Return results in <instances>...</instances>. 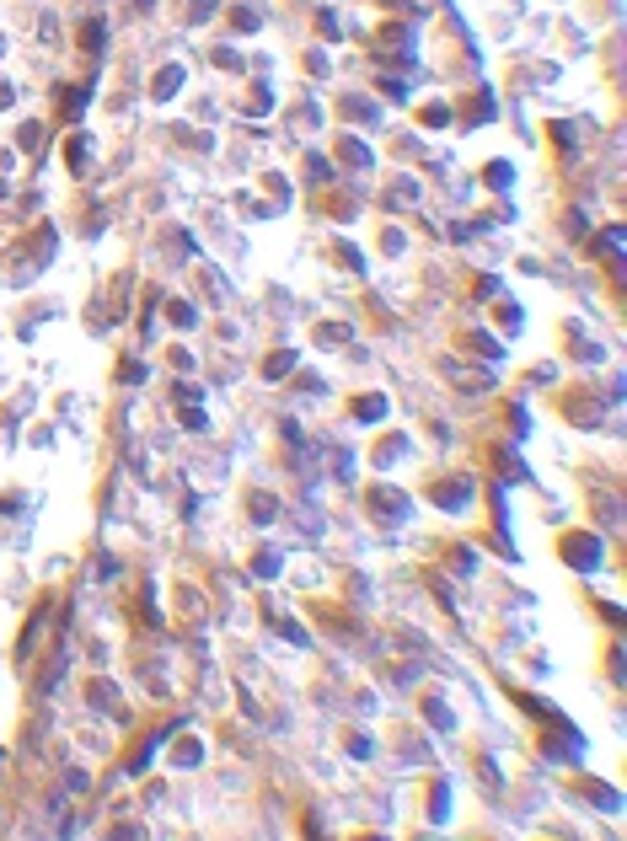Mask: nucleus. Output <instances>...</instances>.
Instances as JSON below:
<instances>
[{"mask_svg": "<svg viewBox=\"0 0 627 841\" xmlns=\"http://www.w3.org/2000/svg\"><path fill=\"white\" fill-rule=\"evenodd\" d=\"M370 509H376V515H381L386 525H403L407 515H413L407 493H397V488H376V493H370Z\"/></svg>", "mask_w": 627, "mask_h": 841, "instance_id": "obj_1", "label": "nucleus"}, {"mask_svg": "<svg viewBox=\"0 0 627 841\" xmlns=\"http://www.w3.org/2000/svg\"><path fill=\"white\" fill-rule=\"evenodd\" d=\"M563 552L574 558V568H601V541L595 536H568Z\"/></svg>", "mask_w": 627, "mask_h": 841, "instance_id": "obj_2", "label": "nucleus"}, {"mask_svg": "<svg viewBox=\"0 0 627 841\" xmlns=\"http://www.w3.org/2000/svg\"><path fill=\"white\" fill-rule=\"evenodd\" d=\"M177 86H182V64H166V70H156V80H150V91H156V102L177 97Z\"/></svg>", "mask_w": 627, "mask_h": 841, "instance_id": "obj_3", "label": "nucleus"}, {"mask_svg": "<svg viewBox=\"0 0 627 841\" xmlns=\"http://www.w3.org/2000/svg\"><path fill=\"white\" fill-rule=\"evenodd\" d=\"M434 504H445V509H466V504H472V482H445V488H434Z\"/></svg>", "mask_w": 627, "mask_h": 841, "instance_id": "obj_4", "label": "nucleus"}, {"mask_svg": "<svg viewBox=\"0 0 627 841\" xmlns=\"http://www.w3.org/2000/svg\"><path fill=\"white\" fill-rule=\"evenodd\" d=\"M17 145H21V156H43V123H21Z\"/></svg>", "mask_w": 627, "mask_h": 841, "instance_id": "obj_5", "label": "nucleus"}, {"mask_svg": "<svg viewBox=\"0 0 627 841\" xmlns=\"http://www.w3.org/2000/svg\"><path fill=\"white\" fill-rule=\"evenodd\" d=\"M338 150H344L348 166H370V161H376V156H370V145H360V140H338Z\"/></svg>", "mask_w": 627, "mask_h": 841, "instance_id": "obj_6", "label": "nucleus"}, {"mask_svg": "<svg viewBox=\"0 0 627 841\" xmlns=\"http://www.w3.org/2000/svg\"><path fill=\"white\" fill-rule=\"evenodd\" d=\"M622 241H627V236H622V225H611L606 236H601V252H606V258L617 263V258H622Z\"/></svg>", "mask_w": 627, "mask_h": 841, "instance_id": "obj_7", "label": "nucleus"}, {"mask_svg": "<svg viewBox=\"0 0 627 841\" xmlns=\"http://www.w3.org/2000/svg\"><path fill=\"white\" fill-rule=\"evenodd\" d=\"M252 515H258V525H268L274 515H279V504L268 499V493H252Z\"/></svg>", "mask_w": 627, "mask_h": 841, "instance_id": "obj_8", "label": "nucleus"}, {"mask_svg": "<svg viewBox=\"0 0 627 841\" xmlns=\"http://www.w3.org/2000/svg\"><path fill=\"white\" fill-rule=\"evenodd\" d=\"M386 413V397H364V402H354V418H381Z\"/></svg>", "mask_w": 627, "mask_h": 841, "instance_id": "obj_9", "label": "nucleus"}, {"mask_svg": "<svg viewBox=\"0 0 627 841\" xmlns=\"http://www.w3.org/2000/svg\"><path fill=\"white\" fill-rule=\"evenodd\" d=\"M86 156H91V145H86V134H76L70 150H64V161H70V166H86Z\"/></svg>", "mask_w": 627, "mask_h": 841, "instance_id": "obj_10", "label": "nucleus"}, {"mask_svg": "<svg viewBox=\"0 0 627 841\" xmlns=\"http://www.w3.org/2000/svg\"><path fill=\"white\" fill-rule=\"evenodd\" d=\"M64 113H70V118H81V113H86V86L64 91Z\"/></svg>", "mask_w": 627, "mask_h": 841, "instance_id": "obj_11", "label": "nucleus"}, {"mask_svg": "<svg viewBox=\"0 0 627 841\" xmlns=\"http://www.w3.org/2000/svg\"><path fill=\"white\" fill-rule=\"evenodd\" d=\"M424 713L434 718V729H450V707H445V702H434V697H429V702H424Z\"/></svg>", "mask_w": 627, "mask_h": 841, "instance_id": "obj_12", "label": "nucleus"}, {"mask_svg": "<svg viewBox=\"0 0 627 841\" xmlns=\"http://www.w3.org/2000/svg\"><path fill=\"white\" fill-rule=\"evenodd\" d=\"M193 761H204V745H199V740L177 745V766H193Z\"/></svg>", "mask_w": 627, "mask_h": 841, "instance_id": "obj_13", "label": "nucleus"}, {"mask_svg": "<svg viewBox=\"0 0 627 841\" xmlns=\"http://www.w3.org/2000/svg\"><path fill=\"white\" fill-rule=\"evenodd\" d=\"M488 182H493V188H509V182H515V172H509L504 161H493V166H488Z\"/></svg>", "mask_w": 627, "mask_h": 841, "instance_id": "obj_14", "label": "nucleus"}, {"mask_svg": "<svg viewBox=\"0 0 627 841\" xmlns=\"http://www.w3.org/2000/svg\"><path fill=\"white\" fill-rule=\"evenodd\" d=\"M413 199H418V188H413V182H397V188L386 193V204H413Z\"/></svg>", "mask_w": 627, "mask_h": 841, "instance_id": "obj_15", "label": "nucleus"}, {"mask_svg": "<svg viewBox=\"0 0 627 841\" xmlns=\"http://www.w3.org/2000/svg\"><path fill=\"white\" fill-rule=\"evenodd\" d=\"M252 568H258V579H274V574H279V558H274V552H258Z\"/></svg>", "mask_w": 627, "mask_h": 841, "instance_id": "obj_16", "label": "nucleus"}, {"mask_svg": "<svg viewBox=\"0 0 627 841\" xmlns=\"http://www.w3.org/2000/svg\"><path fill=\"white\" fill-rule=\"evenodd\" d=\"M102 43H107V27H102V21H91V27H86V48H91V54H102Z\"/></svg>", "mask_w": 627, "mask_h": 841, "instance_id": "obj_17", "label": "nucleus"}, {"mask_svg": "<svg viewBox=\"0 0 627 841\" xmlns=\"http://www.w3.org/2000/svg\"><path fill=\"white\" fill-rule=\"evenodd\" d=\"M263 370H268V375H284V370H295V348H290V354H274Z\"/></svg>", "mask_w": 627, "mask_h": 841, "instance_id": "obj_18", "label": "nucleus"}, {"mask_svg": "<svg viewBox=\"0 0 627 841\" xmlns=\"http://www.w3.org/2000/svg\"><path fill=\"white\" fill-rule=\"evenodd\" d=\"M172 321H177V327H193V321H199V311H193V306H172Z\"/></svg>", "mask_w": 627, "mask_h": 841, "instance_id": "obj_19", "label": "nucleus"}, {"mask_svg": "<svg viewBox=\"0 0 627 841\" xmlns=\"http://www.w3.org/2000/svg\"><path fill=\"white\" fill-rule=\"evenodd\" d=\"M472 348H477V354H488V360H493V354H499V343L488 338V333H472Z\"/></svg>", "mask_w": 627, "mask_h": 841, "instance_id": "obj_20", "label": "nucleus"}, {"mask_svg": "<svg viewBox=\"0 0 627 841\" xmlns=\"http://www.w3.org/2000/svg\"><path fill=\"white\" fill-rule=\"evenodd\" d=\"M182 429H204V407H182Z\"/></svg>", "mask_w": 627, "mask_h": 841, "instance_id": "obj_21", "label": "nucleus"}, {"mask_svg": "<svg viewBox=\"0 0 627 841\" xmlns=\"http://www.w3.org/2000/svg\"><path fill=\"white\" fill-rule=\"evenodd\" d=\"M317 338H322V343H348V327H322Z\"/></svg>", "mask_w": 627, "mask_h": 841, "instance_id": "obj_22", "label": "nucleus"}, {"mask_svg": "<svg viewBox=\"0 0 627 841\" xmlns=\"http://www.w3.org/2000/svg\"><path fill=\"white\" fill-rule=\"evenodd\" d=\"M445 804H450V793H445V782L434 788V820H445Z\"/></svg>", "mask_w": 627, "mask_h": 841, "instance_id": "obj_23", "label": "nucleus"}, {"mask_svg": "<svg viewBox=\"0 0 627 841\" xmlns=\"http://www.w3.org/2000/svg\"><path fill=\"white\" fill-rule=\"evenodd\" d=\"M123 381H129V386H140V381H145V364L129 360V364H123Z\"/></svg>", "mask_w": 627, "mask_h": 841, "instance_id": "obj_24", "label": "nucleus"}, {"mask_svg": "<svg viewBox=\"0 0 627 841\" xmlns=\"http://www.w3.org/2000/svg\"><path fill=\"white\" fill-rule=\"evenodd\" d=\"M11 102H17V91H11L6 80H0V107H11Z\"/></svg>", "mask_w": 627, "mask_h": 841, "instance_id": "obj_25", "label": "nucleus"}, {"mask_svg": "<svg viewBox=\"0 0 627 841\" xmlns=\"http://www.w3.org/2000/svg\"><path fill=\"white\" fill-rule=\"evenodd\" d=\"M0 766H6V750H0Z\"/></svg>", "mask_w": 627, "mask_h": 841, "instance_id": "obj_26", "label": "nucleus"}]
</instances>
